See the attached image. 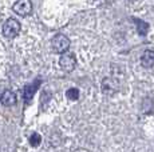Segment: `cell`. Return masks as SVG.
<instances>
[{
	"instance_id": "obj_6",
	"label": "cell",
	"mask_w": 154,
	"mask_h": 152,
	"mask_svg": "<svg viewBox=\"0 0 154 152\" xmlns=\"http://www.w3.org/2000/svg\"><path fill=\"white\" fill-rule=\"evenodd\" d=\"M141 64L145 67V68H150V67L154 66V51H145L141 56Z\"/></svg>"
},
{
	"instance_id": "obj_8",
	"label": "cell",
	"mask_w": 154,
	"mask_h": 152,
	"mask_svg": "<svg viewBox=\"0 0 154 152\" xmlns=\"http://www.w3.org/2000/svg\"><path fill=\"white\" fill-rule=\"evenodd\" d=\"M133 22L137 24L138 34H140L141 36H145V35L147 34V31H149V24H147L146 22H143V20H141V19H135V17H133Z\"/></svg>"
},
{
	"instance_id": "obj_5",
	"label": "cell",
	"mask_w": 154,
	"mask_h": 152,
	"mask_svg": "<svg viewBox=\"0 0 154 152\" xmlns=\"http://www.w3.org/2000/svg\"><path fill=\"white\" fill-rule=\"evenodd\" d=\"M0 103L5 107L14 106V104L16 103V95H15L14 91H11V89H5V91L2 93V96H0Z\"/></svg>"
},
{
	"instance_id": "obj_3",
	"label": "cell",
	"mask_w": 154,
	"mask_h": 152,
	"mask_svg": "<svg viewBox=\"0 0 154 152\" xmlns=\"http://www.w3.org/2000/svg\"><path fill=\"white\" fill-rule=\"evenodd\" d=\"M59 64H60L63 71L71 72L76 66V59H75V56H74V54H71V52H64V54H62Z\"/></svg>"
},
{
	"instance_id": "obj_10",
	"label": "cell",
	"mask_w": 154,
	"mask_h": 152,
	"mask_svg": "<svg viewBox=\"0 0 154 152\" xmlns=\"http://www.w3.org/2000/svg\"><path fill=\"white\" fill-rule=\"evenodd\" d=\"M66 95H67V98H69L70 100H78L79 91H78V88H70L69 91L66 92Z\"/></svg>"
},
{
	"instance_id": "obj_2",
	"label": "cell",
	"mask_w": 154,
	"mask_h": 152,
	"mask_svg": "<svg viewBox=\"0 0 154 152\" xmlns=\"http://www.w3.org/2000/svg\"><path fill=\"white\" fill-rule=\"evenodd\" d=\"M20 32V23L16 19H8L3 25V35L8 39H14Z\"/></svg>"
},
{
	"instance_id": "obj_7",
	"label": "cell",
	"mask_w": 154,
	"mask_h": 152,
	"mask_svg": "<svg viewBox=\"0 0 154 152\" xmlns=\"http://www.w3.org/2000/svg\"><path fill=\"white\" fill-rule=\"evenodd\" d=\"M39 84H40V81L36 80V81H34V84H28V86L24 87V100L26 101H31V99L34 98Z\"/></svg>"
},
{
	"instance_id": "obj_9",
	"label": "cell",
	"mask_w": 154,
	"mask_h": 152,
	"mask_svg": "<svg viewBox=\"0 0 154 152\" xmlns=\"http://www.w3.org/2000/svg\"><path fill=\"white\" fill-rule=\"evenodd\" d=\"M40 142H42V137H40L39 133H32V135L29 136V144H31L32 147H38V145L40 144Z\"/></svg>"
},
{
	"instance_id": "obj_4",
	"label": "cell",
	"mask_w": 154,
	"mask_h": 152,
	"mask_svg": "<svg viewBox=\"0 0 154 152\" xmlns=\"http://www.w3.org/2000/svg\"><path fill=\"white\" fill-rule=\"evenodd\" d=\"M14 11L20 16H26L28 13H31L32 11L31 0H17L14 4Z\"/></svg>"
},
{
	"instance_id": "obj_1",
	"label": "cell",
	"mask_w": 154,
	"mask_h": 152,
	"mask_svg": "<svg viewBox=\"0 0 154 152\" xmlns=\"http://www.w3.org/2000/svg\"><path fill=\"white\" fill-rule=\"evenodd\" d=\"M51 45H52V49H54L56 54H64V52H67V49H69V47H70V40L66 35L58 34L52 37Z\"/></svg>"
},
{
	"instance_id": "obj_11",
	"label": "cell",
	"mask_w": 154,
	"mask_h": 152,
	"mask_svg": "<svg viewBox=\"0 0 154 152\" xmlns=\"http://www.w3.org/2000/svg\"><path fill=\"white\" fill-rule=\"evenodd\" d=\"M130 1H133V0H130Z\"/></svg>"
}]
</instances>
